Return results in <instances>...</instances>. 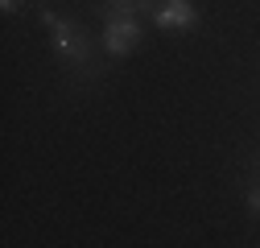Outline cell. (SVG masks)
Wrapping results in <instances>:
<instances>
[{"mask_svg": "<svg viewBox=\"0 0 260 248\" xmlns=\"http://www.w3.org/2000/svg\"><path fill=\"white\" fill-rule=\"evenodd\" d=\"M42 25L50 29V50H54V58L67 62L79 79H91V83H95V79L104 75V67L95 62V42L87 38L83 25L58 17V13H50V9H42Z\"/></svg>", "mask_w": 260, "mask_h": 248, "instance_id": "obj_1", "label": "cell"}, {"mask_svg": "<svg viewBox=\"0 0 260 248\" xmlns=\"http://www.w3.org/2000/svg\"><path fill=\"white\" fill-rule=\"evenodd\" d=\"M137 46H141V21H137V13H112V17H104V54L128 58V54H137Z\"/></svg>", "mask_w": 260, "mask_h": 248, "instance_id": "obj_2", "label": "cell"}, {"mask_svg": "<svg viewBox=\"0 0 260 248\" xmlns=\"http://www.w3.org/2000/svg\"><path fill=\"white\" fill-rule=\"evenodd\" d=\"M153 25L161 34H190L199 25V5L194 0H161L153 9Z\"/></svg>", "mask_w": 260, "mask_h": 248, "instance_id": "obj_3", "label": "cell"}, {"mask_svg": "<svg viewBox=\"0 0 260 248\" xmlns=\"http://www.w3.org/2000/svg\"><path fill=\"white\" fill-rule=\"evenodd\" d=\"M244 203H248V215H252V220H260V170H256V178L248 182V191H244Z\"/></svg>", "mask_w": 260, "mask_h": 248, "instance_id": "obj_4", "label": "cell"}, {"mask_svg": "<svg viewBox=\"0 0 260 248\" xmlns=\"http://www.w3.org/2000/svg\"><path fill=\"white\" fill-rule=\"evenodd\" d=\"M100 13L112 17V13H145V9H141V0H104Z\"/></svg>", "mask_w": 260, "mask_h": 248, "instance_id": "obj_5", "label": "cell"}, {"mask_svg": "<svg viewBox=\"0 0 260 248\" xmlns=\"http://www.w3.org/2000/svg\"><path fill=\"white\" fill-rule=\"evenodd\" d=\"M21 5H25V0H0V13L13 17V13H21Z\"/></svg>", "mask_w": 260, "mask_h": 248, "instance_id": "obj_6", "label": "cell"}]
</instances>
